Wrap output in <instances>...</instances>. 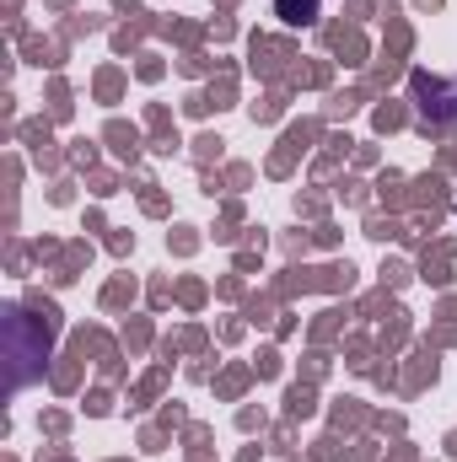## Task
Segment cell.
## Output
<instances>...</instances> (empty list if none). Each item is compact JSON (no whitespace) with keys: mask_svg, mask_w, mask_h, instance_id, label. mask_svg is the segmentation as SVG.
Here are the masks:
<instances>
[{"mask_svg":"<svg viewBox=\"0 0 457 462\" xmlns=\"http://www.w3.org/2000/svg\"><path fill=\"white\" fill-rule=\"evenodd\" d=\"M280 11H285V22H312L318 0H280Z\"/></svg>","mask_w":457,"mask_h":462,"instance_id":"cell-1","label":"cell"}]
</instances>
